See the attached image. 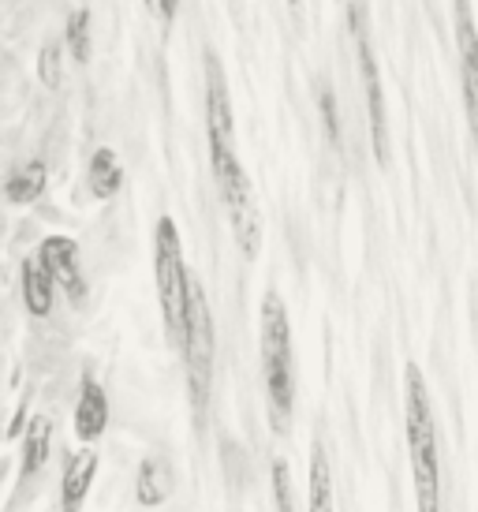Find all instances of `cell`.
<instances>
[{"instance_id":"3957f363","label":"cell","mask_w":478,"mask_h":512,"mask_svg":"<svg viewBox=\"0 0 478 512\" xmlns=\"http://www.w3.org/2000/svg\"><path fill=\"white\" fill-rule=\"evenodd\" d=\"M210 165L217 191H221V202L228 210V221H232V232H236L239 251H243V258H258V251H262V210L254 202V187L247 180L243 165H239L236 150L210 154Z\"/></svg>"},{"instance_id":"4fadbf2b","label":"cell","mask_w":478,"mask_h":512,"mask_svg":"<svg viewBox=\"0 0 478 512\" xmlns=\"http://www.w3.org/2000/svg\"><path fill=\"white\" fill-rule=\"evenodd\" d=\"M98 475V453L86 449V453L71 456L68 471H64V486H60V498H64V509H79L83 498L90 494V483Z\"/></svg>"},{"instance_id":"30bf717a","label":"cell","mask_w":478,"mask_h":512,"mask_svg":"<svg viewBox=\"0 0 478 512\" xmlns=\"http://www.w3.org/2000/svg\"><path fill=\"white\" fill-rule=\"evenodd\" d=\"M105 427H109L105 389L94 378H83V393H79V404H75V434H79V441L94 445L105 434Z\"/></svg>"},{"instance_id":"8992f818","label":"cell","mask_w":478,"mask_h":512,"mask_svg":"<svg viewBox=\"0 0 478 512\" xmlns=\"http://www.w3.org/2000/svg\"><path fill=\"white\" fill-rule=\"evenodd\" d=\"M352 34H355V53H359V75H363V90H366V109H370V139H374V157H378L381 165H385V161H389L385 98H381L378 60H374V49H370V34H366L363 4H352Z\"/></svg>"},{"instance_id":"44dd1931","label":"cell","mask_w":478,"mask_h":512,"mask_svg":"<svg viewBox=\"0 0 478 512\" xmlns=\"http://www.w3.org/2000/svg\"><path fill=\"white\" fill-rule=\"evenodd\" d=\"M322 116H325V131H329V139L337 143L340 139V124H337V98H333V90L329 86H322Z\"/></svg>"},{"instance_id":"2e32d148","label":"cell","mask_w":478,"mask_h":512,"mask_svg":"<svg viewBox=\"0 0 478 512\" xmlns=\"http://www.w3.org/2000/svg\"><path fill=\"white\" fill-rule=\"evenodd\" d=\"M49 445H53V419L49 415H34L23 438V475H38L49 460Z\"/></svg>"},{"instance_id":"7a4b0ae2","label":"cell","mask_w":478,"mask_h":512,"mask_svg":"<svg viewBox=\"0 0 478 512\" xmlns=\"http://www.w3.org/2000/svg\"><path fill=\"white\" fill-rule=\"evenodd\" d=\"M262 370H266V397L273 412V427L288 430L296 404V370H292V329L288 311L277 292L262 299Z\"/></svg>"},{"instance_id":"d6986e66","label":"cell","mask_w":478,"mask_h":512,"mask_svg":"<svg viewBox=\"0 0 478 512\" xmlns=\"http://www.w3.org/2000/svg\"><path fill=\"white\" fill-rule=\"evenodd\" d=\"M38 75H42L45 86H60V79H64V68H60V45L49 42L42 49V60H38Z\"/></svg>"},{"instance_id":"6da1fadb","label":"cell","mask_w":478,"mask_h":512,"mask_svg":"<svg viewBox=\"0 0 478 512\" xmlns=\"http://www.w3.org/2000/svg\"><path fill=\"white\" fill-rule=\"evenodd\" d=\"M404 423H408L411 475H415V498L422 512H434L441 505V464H437V430L434 408L426 397V378L415 363L404 370Z\"/></svg>"},{"instance_id":"ffe728a7","label":"cell","mask_w":478,"mask_h":512,"mask_svg":"<svg viewBox=\"0 0 478 512\" xmlns=\"http://www.w3.org/2000/svg\"><path fill=\"white\" fill-rule=\"evenodd\" d=\"M273 490H277V509H292V475L284 460H273Z\"/></svg>"},{"instance_id":"ac0fdd59","label":"cell","mask_w":478,"mask_h":512,"mask_svg":"<svg viewBox=\"0 0 478 512\" xmlns=\"http://www.w3.org/2000/svg\"><path fill=\"white\" fill-rule=\"evenodd\" d=\"M68 49L71 57L86 64L90 60V12L86 8H75L68 19Z\"/></svg>"},{"instance_id":"7c38bea8","label":"cell","mask_w":478,"mask_h":512,"mask_svg":"<svg viewBox=\"0 0 478 512\" xmlns=\"http://www.w3.org/2000/svg\"><path fill=\"white\" fill-rule=\"evenodd\" d=\"M53 296H57V285H53L49 270L42 266V258H27L23 262V303H27V311L45 318L53 311Z\"/></svg>"},{"instance_id":"5bb4252c","label":"cell","mask_w":478,"mask_h":512,"mask_svg":"<svg viewBox=\"0 0 478 512\" xmlns=\"http://www.w3.org/2000/svg\"><path fill=\"white\" fill-rule=\"evenodd\" d=\"M172 494V468L161 456H146L139 464V479H135V498L139 505H161Z\"/></svg>"},{"instance_id":"8fae6325","label":"cell","mask_w":478,"mask_h":512,"mask_svg":"<svg viewBox=\"0 0 478 512\" xmlns=\"http://www.w3.org/2000/svg\"><path fill=\"white\" fill-rule=\"evenodd\" d=\"M86 184H90V195L101 202H109L113 195H120V187H124V165H120V157H116L109 146L94 150V157H90V172H86Z\"/></svg>"},{"instance_id":"e0dca14e","label":"cell","mask_w":478,"mask_h":512,"mask_svg":"<svg viewBox=\"0 0 478 512\" xmlns=\"http://www.w3.org/2000/svg\"><path fill=\"white\" fill-rule=\"evenodd\" d=\"M333 505V479H329V456L325 445H314L310 453V509L325 512Z\"/></svg>"},{"instance_id":"277c9868","label":"cell","mask_w":478,"mask_h":512,"mask_svg":"<svg viewBox=\"0 0 478 512\" xmlns=\"http://www.w3.org/2000/svg\"><path fill=\"white\" fill-rule=\"evenodd\" d=\"M180 348H183V367H187V382H191V400L202 412L210 400L213 385V314L206 303V292L195 277L187 281V307H183V326H180Z\"/></svg>"},{"instance_id":"9c48e42d","label":"cell","mask_w":478,"mask_h":512,"mask_svg":"<svg viewBox=\"0 0 478 512\" xmlns=\"http://www.w3.org/2000/svg\"><path fill=\"white\" fill-rule=\"evenodd\" d=\"M38 258H42V266L53 277V285H60V292L71 303H83L86 281H83V270H79V247H75V240H68V236H49L42 243Z\"/></svg>"},{"instance_id":"7402d4cb","label":"cell","mask_w":478,"mask_h":512,"mask_svg":"<svg viewBox=\"0 0 478 512\" xmlns=\"http://www.w3.org/2000/svg\"><path fill=\"white\" fill-rule=\"evenodd\" d=\"M176 8H180V0H157V15H161L165 23H172V15H176Z\"/></svg>"},{"instance_id":"ba28073f","label":"cell","mask_w":478,"mask_h":512,"mask_svg":"<svg viewBox=\"0 0 478 512\" xmlns=\"http://www.w3.org/2000/svg\"><path fill=\"white\" fill-rule=\"evenodd\" d=\"M206 135H210V154L217 150H236V120H232V98L221 72V60L206 53Z\"/></svg>"},{"instance_id":"603a6c76","label":"cell","mask_w":478,"mask_h":512,"mask_svg":"<svg viewBox=\"0 0 478 512\" xmlns=\"http://www.w3.org/2000/svg\"><path fill=\"white\" fill-rule=\"evenodd\" d=\"M288 8H292V12L299 15V12H303V0H288Z\"/></svg>"},{"instance_id":"5b68a950","label":"cell","mask_w":478,"mask_h":512,"mask_svg":"<svg viewBox=\"0 0 478 512\" xmlns=\"http://www.w3.org/2000/svg\"><path fill=\"white\" fill-rule=\"evenodd\" d=\"M154 273H157V296H161V314H165V326L172 329V337L180 341L183 326V307H187V262H183V243L180 228L172 217L157 221L154 236Z\"/></svg>"},{"instance_id":"52a82bcc","label":"cell","mask_w":478,"mask_h":512,"mask_svg":"<svg viewBox=\"0 0 478 512\" xmlns=\"http://www.w3.org/2000/svg\"><path fill=\"white\" fill-rule=\"evenodd\" d=\"M456 15V45H460V75H464V109L471 124V139L478 150V27L471 15V0H452Z\"/></svg>"},{"instance_id":"9a60e30c","label":"cell","mask_w":478,"mask_h":512,"mask_svg":"<svg viewBox=\"0 0 478 512\" xmlns=\"http://www.w3.org/2000/svg\"><path fill=\"white\" fill-rule=\"evenodd\" d=\"M45 184H49L45 161H27V165H19V169L4 180V195H8V202H15V206H30V202L42 199Z\"/></svg>"}]
</instances>
